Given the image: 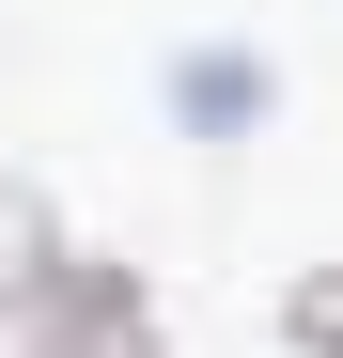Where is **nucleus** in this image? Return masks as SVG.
I'll list each match as a JSON object with an SVG mask.
<instances>
[{
    "mask_svg": "<svg viewBox=\"0 0 343 358\" xmlns=\"http://www.w3.org/2000/svg\"><path fill=\"white\" fill-rule=\"evenodd\" d=\"M156 109H172V141H188V156H234V141L281 125V63H265L250 31H188V47L156 63Z\"/></svg>",
    "mask_w": 343,
    "mask_h": 358,
    "instance_id": "obj_2",
    "label": "nucleus"
},
{
    "mask_svg": "<svg viewBox=\"0 0 343 358\" xmlns=\"http://www.w3.org/2000/svg\"><path fill=\"white\" fill-rule=\"evenodd\" d=\"M16 343H31V358H172L156 280L109 265V250H63V265H47V296L16 312Z\"/></svg>",
    "mask_w": 343,
    "mask_h": 358,
    "instance_id": "obj_1",
    "label": "nucleus"
},
{
    "mask_svg": "<svg viewBox=\"0 0 343 358\" xmlns=\"http://www.w3.org/2000/svg\"><path fill=\"white\" fill-rule=\"evenodd\" d=\"M281 358H343V265H297V280H281Z\"/></svg>",
    "mask_w": 343,
    "mask_h": 358,
    "instance_id": "obj_4",
    "label": "nucleus"
},
{
    "mask_svg": "<svg viewBox=\"0 0 343 358\" xmlns=\"http://www.w3.org/2000/svg\"><path fill=\"white\" fill-rule=\"evenodd\" d=\"M78 234H63V203H47V171H16L0 156V343H16V312L47 296V265H63Z\"/></svg>",
    "mask_w": 343,
    "mask_h": 358,
    "instance_id": "obj_3",
    "label": "nucleus"
}]
</instances>
